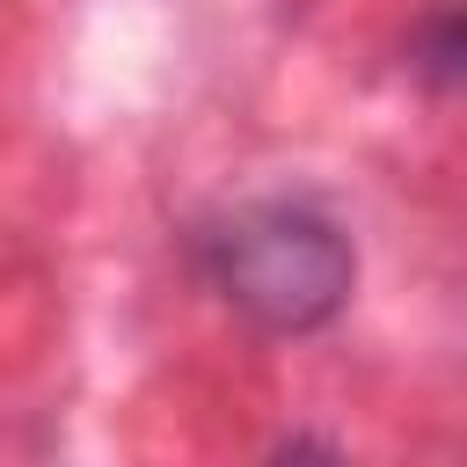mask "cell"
Masks as SVG:
<instances>
[{"label": "cell", "mask_w": 467, "mask_h": 467, "mask_svg": "<svg viewBox=\"0 0 467 467\" xmlns=\"http://www.w3.org/2000/svg\"><path fill=\"white\" fill-rule=\"evenodd\" d=\"M409 73H416L431 95H452V88H460V73H467V29H460V7H452V0H438V7L416 22V36H409Z\"/></svg>", "instance_id": "2"}, {"label": "cell", "mask_w": 467, "mask_h": 467, "mask_svg": "<svg viewBox=\"0 0 467 467\" xmlns=\"http://www.w3.org/2000/svg\"><path fill=\"white\" fill-rule=\"evenodd\" d=\"M270 467H343V452H336L328 438H314V431H299V438H285V445L270 452Z\"/></svg>", "instance_id": "3"}, {"label": "cell", "mask_w": 467, "mask_h": 467, "mask_svg": "<svg viewBox=\"0 0 467 467\" xmlns=\"http://www.w3.org/2000/svg\"><path fill=\"white\" fill-rule=\"evenodd\" d=\"M190 263L263 336H314L358 292V248L314 197H248L197 219Z\"/></svg>", "instance_id": "1"}]
</instances>
